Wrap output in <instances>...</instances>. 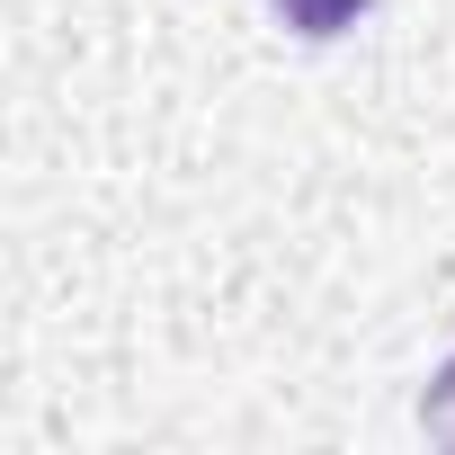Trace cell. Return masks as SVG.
<instances>
[{"mask_svg":"<svg viewBox=\"0 0 455 455\" xmlns=\"http://www.w3.org/2000/svg\"><path fill=\"white\" fill-rule=\"evenodd\" d=\"M277 10H286V28H295V36H339V28L366 10V0H277Z\"/></svg>","mask_w":455,"mask_h":455,"instance_id":"obj_1","label":"cell"},{"mask_svg":"<svg viewBox=\"0 0 455 455\" xmlns=\"http://www.w3.org/2000/svg\"><path fill=\"white\" fill-rule=\"evenodd\" d=\"M419 419H428V437H446V446H455V357L437 366V384H428V402H419Z\"/></svg>","mask_w":455,"mask_h":455,"instance_id":"obj_2","label":"cell"}]
</instances>
